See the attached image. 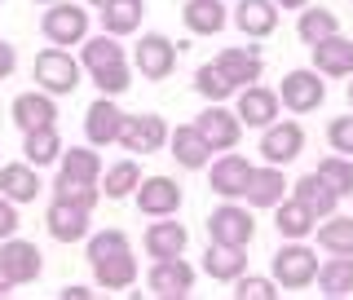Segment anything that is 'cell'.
<instances>
[{
	"mask_svg": "<svg viewBox=\"0 0 353 300\" xmlns=\"http://www.w3.org/2000/svg\"><path fill=\"white\" fill-rule=\"evenodd\" d=\"M248 177H252V163L230 150V154H221V159L212 163V181L208 186H212L221 199H239L243 190H248Z\"/></svg>",
	"mask_w": 353,
	"mask_h": 300,
	"instance_id": "obj_20",
	"label": "cell"
},
{
	"mask_svg": "<svg viewBox=\"0 0 353 300\" xmlns=\"http://www.w3.org/2000/svg\"><path fill=\"white\" fill-rule=\"evenodd\" d=\"M292 190H296V199H301V203H305V208H309V212H314L318 221L331 217V212H336V203H340V194L331 190V186H327L318 172H305L301 181L292 186Z\"/></svg>",
	"mask_w": 353,
	"mask_h": 300,
	"instance_id": "obj_29",
	"label": "cell"
},
{
	"mask_svg": "<svg viewBox=\"0 0 353 300\" xmlns=\"http://www.w3.org/2000/svg\"><path fill=\"white\" fill-rule=\"evenodd\" d=\"M93 5H102V0H93Z\"/></svg>",
	"mask_w": 353,
	"mask_h": 300,
	"instance_id": "obj_51",
	"label": "cell"
},
{
	"mask_svg": "<svg viewBox=\"0 0 353 300\" xmlns=\"http://www.w3.org/2000/svg\"><path fill=\"white\" fill-rule=\"evenodd\" d=\"M88 265H93L97 287L106 292H124L137 283V261H132V243L124 230H102L88 239Z\"/></svg>",
	"mask_w": 353,
	"mask_h": 300,
	"instance_id": "obj_1",
	"label": "cell"
},
{
	"mask_svg": "<svg viewBox=\"0 0 353 300\" xmlns=\"http://www.w3.org/2000/svg\"><path fill=\"white\" fill-rule=\"evenodd\" d=\"M314 49V71L318 75H353V40H345L336 31V36L309 44Z\"/></svg>",
	"mask_w": 353,
	"mask_h": 300,
	"instance_id": "obj_19",
	"label": "cell"
},
{
	"mask_svg": "<svg viewBox=\"0 0 353 300\" xmlns=\"http://www.w3.org/2000/svg\"><path fill=\"white\" fill-rule=\"evenodd\" d=\"M349 106H353V80H349Z\"/></svg>",
	"mask_w": 353,
	"mask_h": 300,
	"instance_id": "obj_49",
	"label": "cell"
},
{
	"mask_svg": "<svg viewBox=\"0 0 353 300\" xmlns=\"http://www.w3.org/2000/svg\"><path fill=\"white\" fill-rule=\"evenodd\" d=\"M274 208H279V217H274V226H279V234H283V239H309V234H314L318 217L309 212V208L301 203V199H287V203L279 199Z\"/></svg>",
	"mask_w": 353,
	"mask_h": 300,
	"instance_id": "obj_32",
	"label": "cell"
},
{
	"mask_svg": "<svg viewBox=\"0 0 353 300\" xmlns=\"http://www.w3.org/2000/svg\"><path fill=\"white\" fill-rule=\"evenodd\" d=\"M327 141H331V150H340V154H349L353 159V115H336L327 124Z\"/></svg>",
	"mask_w": 353,
	"mask_h": 300,
	"instance_id": "obj_43",
	"label": "cell"
},
{
	"mask_svg": "<svg viewBox=\"0 0 353 300\" xmlns=\"http://www.w3.org/2000/svg\"><path fill=\"white\" fill-rule=\"evenodd\" d=\"M234 296L239 300H274V296H279V283H274V279H256V274L243 270L234 279Z\"/></svg>",
	"mask_w": 353,
	"mask_h": 300,
	"instance_id": "obj_40",
	"label": "cell"
},
{
	"mask_svg": "<svg viewBox=\"0 0 353 300\" xmlns=\"http://www.w3.org/2000/svg\"><path fill=\"white\" fill-rule=\"evenodd\" d=\"M185 226L181 221H163V217H154V226L146 230V257L154 261H163V257H181L185 252Z\"/></svg>",
	"mask_w": 353,
	"mask_h": 300,
	"instance_id": "obj_24",
	"label": "cell"
},
{
	"mask_svg": "<svg viewBox=\"0 0 353 300\" xmlns=\"http://www.w3.org/2000/svg\"><path fill=\"white\" fill-rule=\"evenodd\" d=\"M208 234L212 243H225V248H248L256 239V221H252L248 208L239 203H221L212 217H208Z\"/></svg>",
	"mask_w": 353,
	"mask_h": 300,
	"instance_id": "obj_7",
	"label": "cell"
},
{
	"mask_svg": "<svg viewBox=\"0 0 353 300\" xmlns=\"http://www.w3.org/2000/svg\"><path fill=\"white\" fill-rule=\"evenodd\" d=\"M181 18H185V27H190L194 36H216V31H225V22H230L221 0H185Z\"/></svg>",
	"mask_w": 353,
	"mask_h": 300,
	"instance_id": "obj_28",
	"label": "cell"
},
{
	"mask_svg": "<svg viewBox=\"0 0 353 300\" xmlns=\"http://www.w3.org/2000/svg\"><path fill=\"white\" fill-rule=\"evenodd\" d=\"M141 0H102V31L106 36H128L141 27Z\"/></svg>",
	"mask_w": 353,
	"mask_h": 300,
	"instance_id": "obj_31",
	"label": "cell"
},
{
	"mask_svg": "<svg viewBox=\"0 0 353 300\" xmlns=\"http://www.w3.org/2000/svg\"><path fill=\"white\" fill-rule=\"evenodd\" d=\"M58 177H62V181L97 186V177H102V159H97V150L71 146V150H62V159H58Z\"/></svg>",
	"mask_w": 353,
	"mask_h": 300,
	"instance_id": "obj_30",
	"label": "cell"
},
{
	"mask_svg": "<svg viewBox=\"0 0 353 300\" xmlns=\"http://www.w3.org/2000/svg\"><path fill=\"white\" fill-rule=\"evenodd\" d=\"M234 115H239V124H248V128L274 124V119H279V93H274V88H261V84H243Z\"/></svg>",
	"mask_w": 353,
	"mask_h": 300,
	"instance_id": "obj_17",
	"label": "cell"
},
{
	"mask_svg": "<svg viewBox=\"0 0 353 300\" xmlns=\"http://www.w3.org/2000/svg\"><path fill=\"white\" fill-rule=\"evenodd\" d=\"M194 128L208 137V146L212 150H234L239 146V137H243V124H239V115L234 110H225L221 102H212L203 110V115L194 119Z\"/></svg>",
	"mask_w": 353,
	"mask_h": 300,
	"instance_id": "obj_14",
	"label": "cell"
},
{
	"mask_svg": "<svg viewBox=\"0 0 353 300\" xmlns=\"http://www.w3.org/2000/svg\"><path fill=\"white\" fill-rule=\"evenodd\" d=\"M305 150V128L296 124V119H287V124H265V137H261V159L274 163V168H287V163L296 159V154Z\"/></svg>",
	"mask_w": 353,
	"mask_h": 300,
	"instance_id": "obj_9",
	"label": "cell"
},
{
	"mask_svg": "<svg viewBox=\"0 0 353 300\" xmlns=\"http://www.w3.org/2000/svg\"><path fill=\"white\" fill-rule=\"evenodd\" d=\"M40 5H53V0H40Z\"/></svg>",
	"mask_w": 353,
	"mask_h": 300,
	"instance_id": "obj_50",
	"label": "cell"
},
{
	"mask_svg": "<svg viewBox=\"0 0 353 300\" xmlns=\"http://www.w3.org/2000/svg\"><path fill=\"white\" fill-rule=\"evenodd\" d=\"M194 88H199V97H208V102H225L230 93H239V88L230 84L225 75H221L216 62H203V66L194 71Z\"/></svg>",
	"mask_w": 353,
	"mask_h": 300,
	"instance_id": "obj_39",
	"label": "cell"
},
{
	"mask_svg": "<svg viewBox=\"0 0 353 300\" xmlns=\"http://www.w3.org/2000/svg\"><path fill=\"white\" fill-rule=\"evenodd\" d=\"M132 194H137V208L146 217H172L181 208V186L172 177H146V181H137Z\"/></svg>",
	"mask_w": 353,
	"mask_h": 300,
	"instance_id": "obj_15",
	"label": "cell"
},
{
	"mask_svg": "<svg viewBox=\"0 0 353 300\" xmlns=\"http://www.w3.org/2000/svg\"><path fill=\"white\" fill-rule=\"evenodd\" d=\"M115 141L132 154H154L168 146V124H163V115H124Z\"/></svg>",
	"mask_w": 353,
	"mask_h": 300,
	"instance_id": "obj_6",
	"label": "cell"
},
{
	"mask_svg": "<svg viewBox=\"0 0 353 300\" xmlns=\"http://www.w3.org/2000/svg\"><path fill=\"white\" fill-rule=\"evenodd\" d=\"M314 172L323 177V181H327V186H331V190H336L340 199L353 194V159H349V154H331V159H323Z\"/></svg>",
	"mask_w": 353,
	"mask_h": 300,
	"instance_id": "obj_38",
	"label": "cell"
},
{
	"mask_svg": "<svg viewBox=\"0 0 353 300\" xmlns=\"http://www.w3.org/2000/svg\"><path fill=\"white\" fill-rule=\"evenodd\" d=\"M274 5H279V9H305L309 0H274Z\"/></svg>",
	"mask_w": 353,
	"mask_h": 300,
	"instance_id": "obj_47",
	"label": "cell"
},
{
	"mask_svg": "<svg viewBox=\"0 0 353 300\" xmlns=\"http://www.w3.org/2000/svg\"><path fill=\"white\" fill-rule=\"evenodd\" d=\"M216 66H221V75H225V80L234 84V88L256 84V80H261V71H265V62H261V53H256V49H221Z\"/></svg>",
	"mask_w": 353,
	"mask_h": 300,
	"instance_id": "obj_23",
	"label": "cell"
},
{
	"mask_svg": "<svg viewBox=\"0 0 353 300\" xmlns=\"http://www.w3.org/2000/svg\"><path fill=\"white\" fill-rule=\"evenodd\" d=\"M287 181H283V168H274V163H265V168H252L248 177V190H243V199H248L252 208H274L283 199Z\"/></svg>",
	"mask_w": 353,
	"mask_h": 300,
	"instance_id": "obj_25",
	"label": "cell"
},
{
	"mask_svg": "<svg viewBox=\"0 0 353 300\" xmlns=\"http://www.w3.org/2000/svg\"><path fill=\"white\" fill-rule=\"evenodd\" d=\"M40 190H44L40 168H31L27 159H22V163H5V168H0V194H5L9 203H36Z\"/></svg>",
	"mask_w": 353,
	"mask_h": 300,
	"instance_id": "obj_18",
	"label": "cell"
},
{
	"mask_svg": "<svg viewBox=\"0 0 353 300\" xmlns=\"http://www.w3.org/2000/svg\"><path fill=\"white\" fill-rule=\"evenodd\" d=\"M40 270H44V257H40L36 243H27V239H18V234L14 239H0V274H5L14 287L36 283Z\"/></svg>",
	"mask_w": 353,
	"mask_h": 300,
	"instance_id": "obj_5",
	"label": "cell"
},
{
	"mask_svg": "<svg viewBox=\"0 0 353 300\" xmlns=\"http://www.w3.org/2000/svg\"><path fill=\"white\" fill-rule=\"evenodd\" d=\"M93 84H97V93H102V97H119V93L132 84V80H128V62H115V66L93 71Z\"/></svg>",
	"mask_w": 353,
	"mask_h": 300,
	"instance_id": "obj_41",
	"label": "cell"
},
{
	"mask_svg": "<svg viewBox=\"0 0 353 300\" xmlns=\"http://www.w3.org/2000/svg\"><path fill=\"white\" fill-rule=\"evenodd\" d=\"M62 150H66V146H62V137H58V124L31 128L27 141H22V159H27L31 168H49V163H58Z\"/></svg>",
	"mask_w": 353,
	"mask_h": 300,
	"instance_id": "obj_26",
	"label": "cell"
},
{
	"mask_svg": "<svg viewBox=\"0 0 353 300\" xmlns=\"http://www.w3.org/2000/svg\"><path fill=\"white\" fill-rule=\"evenodd\" d=\"M314 283H318V292H323L327 300L353 296V257H331L327 265H318Z\"/></svg>",
	"mask_w": 353,
	"mask_h": 300,
	"instance_id": "obj_27",
	"label": "cell"
},
{
	"mask_svg": "<svg viewBox=\"0 0 353 300\" xmlns=\"http://www.w3.org/2000/svg\"><path fill=\"white\" fill-rule=\"evenodd\" d=\"M203 270L212 274L216 283H234L243 270H248V257H243V248H225V243H212L203 257Z\"/></svg>",
	"mask_w": 353,
	"mask_h": 300,
	"instance_id": "obj_33",
	"label": "cell"
},
{
	"mask_svg": "<svg viewBox=\"0 0 353 300\" xmlns=\"http://www.w3.org/2000/svg\"><path fill=\"white\" fill-rule=\"evenodd\" d=\"M9 115H14V124L22 132L49 128V124H58V102H53V93H44V88H31V93H18L14 97Z\"/></svg>",
	"mask_w": 353,
	"mask_h": 300,
	"instance_id": "obj_13",
	"label": "cell"
},
{
	"mask_svg": "<svg viewBox=\"0 0 353 300\" xmlns=\"http://www.w3.org/2000/svg\"><path fill=\"white\" fill-rule=\"evenodd\" d=\"M137 181H141V168L132 159H119V163L106 168V177H97V190H102L106 199H128L132 190H137Z\"/></svg>",
	"mask_w": 353,
	"mask_h": 300,
	"instance_id": "obj_35",
	"label": "cell"
},
{
	"mask_svg": "<svg viewBox=\"0 0 353 300\" xmlns=\"http://www.w3.org/2000/svg\"><path fill=\"white\" fill-rule=\"evenodd\" d=\"M80 44H84V58H80V66H84L88 75H93V71H102V66L124 62V44H119L115 36H106V31H102V36H93V40L84 36Z\"/></svg>",
	"mask_w": 353,
	"mask_h": 300,
	"instance_id": "obj_34",
	"label": "cell"
},
{
	"mask_svg": "<svg viewBox=\"0 0 353 300\" xmlns=\"http://www.w3.org/2000/svg\"><path fill=\"white\" fill-rule=\"evenodd\" d=\"M168 146H172L168 154L181 163V168H203V163L212 159V146H208V137L194 124H185V128H176V132L168 128Z\"/></svg>",
	"mask_w": 353,
	"mask_h": 300,
	"instance_id": "obj_21",
	"label": "cell"
},
{
	"mask_svg": "<svg viewBox=\"0 0 353 300\" xmlns=\"http://www.w3.org/2000/svg\"><path fill=\"white\" fill-rule=\"evenodd\" d=\"M93 292H88V287H62V300H88Z\"/></svg>",
	"mask_w": 353,
	"mask_h": 300,
	"instance_id": "obj_46",
	"label": "cell"
},
{
	"mask_svg": "<svg viewBox=\"0 0 353 300\" xmlns=\"http://www.w3.org/2000/svg\"><path fill=\"white\" fill-rule=\"evenodd\" d=\"M36 84L44 88V93H53V97H66V93H75L84 80V66L71 58V53L62 49V44H53V49H44L36 53Z\"/></svg>",
	"mask_w": 353,
	"mask_h": 300,
	"instance_id": "obj_2",
	"label": "cell"
},
{
	"mask_svg": "<svg viewBox=\"0 0 353 300\" xmlns=\"http://www.w3.org/2000/svg\"><path fill=\"white\" fill-rule=\"evenodd\" d=\"M119 124H124V110L115 106V97L97 93V102L84 110V137H88V146H110V141L119 137Z\"/></svg>",
	"mask_w": 353,
	"mask_h": 300,
	"instance_id": "obj_16",
	"label": "cell"
},
{
	"mask_svg": "<svg viewBox=\"0 0 353 300\" xmlns=\"http://www.w3.org/2000/svg\"><path fill=\"white\" fill-rule=\"evenodd\" d=\"M327 97V84L318 80V71H287L283 75V88H279V102L287 110H296V115H305V110H318Z\"/></svg>",
	"mask_w": 353,
	"mask_h": 300,
	"instance_id": "obj_10",
	"label": "cell"
},
{
	"mask_svg": "<svg viewBox=\"0 0 353 300\" xmlns=\"http://www.w3.org/2000/svg\"><path fill=\"white\" fill-rule=\"evenodd\" d=\"M53 199H71V203H80V208H88L93 212L97 208V199H102V190L97 186H84V181H53Z\"/></svg>",
	"mask_w": 353,
	"mask_h": 300,
	"instance_id": "obj_42",
	"label": "cell"
},
{
	"mask_svg": "<svg viewBox=\"0 0 353 300\" xmlns=\"http://www.w3.org/2000/svg\"><path fill=\"white\" fill-rule=\"evenodd\" d=\"M40 31L49 44H80L88 36V9L75 0H53L40 18Z\"/></svg>",
	"mask_w": 353,
	"mask_h": 300,
	"instance_id": "obj_3",
	"label": "cell"
},
{
	"mask_svg": "<svg viewBox=\"0 0 353 300\" xmlns=\"http://www.w3.org/2000/svg\"><path fill=\"white\" fill-rule=\"evenodd\" d=\"M44 226H49V239H58V243H84L88 239V208L71 203V199H53L49 212H44Z\"/></svg>",
	"mask_w": 353,
	"mask_h": 300,
	"instance_id": "obj_12",
	"label": "cell"
},
{
	"mask_svg": "<svg viewBox=\"0 0 353 300\" xmlns=\"http://www.w3.org/2000/svg\"><path fill=\"white\" fill-rule=\"evenodd\" d=\"M314 274H318V257H314V248H305L301 239H292L287 248L274 252V283L287 287V292L309 287V283H314Z\"/></svg>",
	"mask_w": 353,
	"mask_h": 300,
	"instance_id": "obj_4",
	"label": "cell"
},
{
	"mask_svg": "<svg viewBox=\"0 0 353 300\" xmlns=\"http://www.w3.org/2000/svg\"><path fill=\"white\" fill-rule=\"evenodd\" d=\"M234 27L243 31V36H252V40L270 36V31L279 27V5H274V0H239Z\"/></svg>",
	"mask_w": 353,
	"mask_h": 300,
	"instance_id": "obj_22",
	"label": "cell"
},
{
	"mask_svg": "<svg viewBox=\"0 0 353 300\" xmlns=\"http://www.w3.org/2000/svg\"><path fill=\"white\" fill-rule=\"evenodd\" d=\"M132 66L141 71V80H168L176 66V44L168 36H141V44L132 49Z\"/></svg>",
	"mask_w": 353,
	"mask_h": 300,
	"instance_id": "obj_11",
	"label": "cell"
},
{
	"mask_svg": "<svg viewBox=\"0 0 353 300\" xmlns=\"http://www.w3.org/2000/svg\"><path fill=\"white\" fill-rule=\"evenodd\" d=\"M9 292H14V283H9L5 274H0V296H9Z\"/></svg>",
	"mask_w": 353,
	"mask_h": 300,
	"instance_id": "obj_48",
	"label": "cell"
},
{
	"mask_svg": "<svg viewBox=\"0 0 353 300\" xmlns=\"http://www.w3.org/2000/svg\"><path fill=\"white\" fill-rule=\"evenodd\" d=\"M318 243L331 252V257H353V217H323L318 226Z\"/></svg>",
	"mask_w": 353,
	"mask_h": 300,
	"instance_id": "obj_36",
	"label": "cell"
},
{
	"mask_svg": "<svg viewBox=\"0 0 353 300\" xmlns=\"http://www.w3.org/2000/svg\"><path fill=\"white\" fill-rule=\"evenodd\" d=\"M296 31H301L305 44H318V40H327V36L340 31V18L331 14V9H305L301 22H296Z\"/></svg>",
	"mask_w": 353,
	"mask_h": 300,
	"instance_id": "obj_37",
	"label": "cell"
},
{
	"mask_svg": "<svg viewBox=\"0 0 353 300\" xmlns=\"http://www.w3.org/2000/svg\"><path fill=\"white\" fill-rule=\"evenodd\" d=\"M146 287H150V296L181 300V296H190V292H194V270H190V265H185L181 257H163V261H154V265H150Z\"/></svg>",
	"mask_w": 353,
	"mask_h": 300,
	"instance_id": "obj_8",
	"label": "cell"
},
{
	"mask_svg": "<svg viewBox=\"0 0 353 300\" xmlns=\"http://www.w3.org/2000/svg\"><path fill=\"white\" fill-rule=\"evenodd\" d=\"M0 5H5V0H0Z\"/></svg>",
	"mask_w": 353,
	"mask_h": 300,
	"instance_id": "obj_52",
	"label": "cell"
},
{
	"mask_svg": "<svg viewBox=\"0 0 353 300\" xmlns=\"http://www.w3.org/2000/svg\"><path fill=\"white\" fill-rule=\"evenodd\" d=\"M14 66H18L14 44H9V40H0V80H9V75H14Z\"/></svg>",
	"mask_w": 353,
	"mask_h": 300,
	"instance_id": "obj_45",
	"label": "cell"
},
{
	"mask_svg": "<svg viewBox=\"0 0 353 300\" xmlns=\"http://www.w3.org/2000/svg\"><path fill=\"white\" fill-rule=\"evenodd\" d=\"M18 226H22V221H18V203H9V199L0 194V239H14Z\"/></svg>",
	"mask_w": 353,
	"mask_h": 300,
	"instance_id": "obj_44",
	"label": "cell"
}]
</instances>
